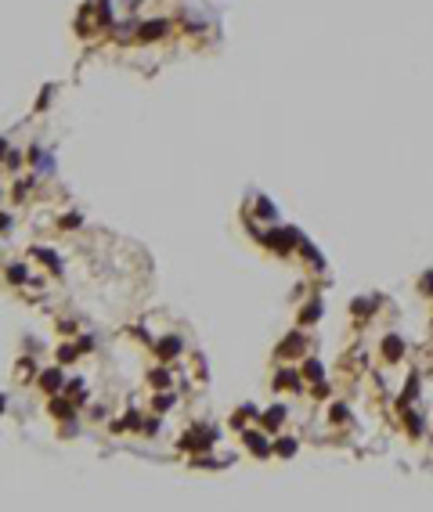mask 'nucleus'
Returning <instances> with one entry per match:
<instances>
[{
  "instance_id": "obj_1",
  "label": "nucleus",
  "mask_w": 433,
  "mask_h": 512,
  "mask_svg": "<svg viewBox=\"0 0 433 512\" xmlns=\"http://www.w3.org/2000/svg\"><path fill=\"white\" fill-rule=\"evenodd\" d=\"M166 33V22H148V25H141V40H155V36H163Z\"/></svg>"
},
{
  "instance_id": "obj_2",
  "label": "nucleus",
  "mask_w": 433,
  "mask_h": 512,
  "mask_svg": "<svg viewBox=\"0 0 433 512\" xmlns=\"http://www.w3.org/2000/svg\"><path fill=\"white\" fill-rule=\"evenodd\" d=\"M177 350H181V339H177V335H170V339L159 343V354H163V357H173Z\"/></svg>"
},
{
  "instance_id": "obj_3",
  "label": "nucleus",
  "mask_w": 433,
  "mask_h": 512,
  "mask_svg": "<svg viewBox=\"0 0 433 512\" xmlns=\"http://www.w3.org/2000/svg\"><path fill=\"white\" fill-rule=\"evenodd\" d=\"M43 386H47V390H58V382H62V375H58V372H43Z\"/></svg>"
},
{
  "instance_id": "obj_4",
  "label": "nucleus",
  "mask_w": 433,
  "mask_h": 512,
  "mask_svg": "<svg viewBox=\"0 0 433 512\" xmlns=\"http://www.w3.org/2000/svg\"><path fill=\"white\" fill-rule=\"evenodd\" d=\"M7 274H11V281H22V278H25V267H11Z\"/></svg>"
},
{
  "instance_id": "obj_5",
  "label": "nucleus",
  "mask_w": 433,
  "mask_h": 512,
  "mask_svg": "<svg viewBox=\"0 0 433 512\" xmlns=\"http://www.w3.org/2000/svg\"><path fill=\"white\" fill-rule=\"evenodd\" d=\"M152 382H155V386H166L170 379H166V372H155V375H152Z\"/></svg>"
}]
</instances>
